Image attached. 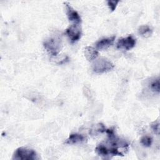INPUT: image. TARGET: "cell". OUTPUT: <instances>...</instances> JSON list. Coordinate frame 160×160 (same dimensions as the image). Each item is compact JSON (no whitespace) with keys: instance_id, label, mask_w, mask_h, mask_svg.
<instances>
[{"instance_id":"obj_1","label":"cell","mask_w":160,"mask_h":160,"mask_svg":"<svg viewBox=\"0 0 160 160\" xmlns=\"http://www.w3.org/2000/svg\"><path fill=\"white\" fill-rule=\"evenodd\" d=\"M114 65L111 61L105 58L95 59L92 65V69L96 73H104L111 71Z\"/></svg>"},{"instance_id":"obj_2","label":"cell","mask_w":160,"mask_h":160,"mask_svg":"<svg viewBox=\"0 0 160 160\" xmlns=\"http://www.w3.org/2000/svg\"><path fill=\"white\" fill-rule=\"evenodd\" d=\"M38 159L36 152L31 149L20 147L16 149L12 155L14 160H34Z\"/></svg>"},{"instance_id":"obj_3","label":"cell","mask_w":160,"mask_h":160,"mask_svg":"<svg viewBox=\"0 0 160 160\" xmlns=\"http://www.w3.org/2000/svg\"><path fill=\"white\" fill-rule=\"evenodd\" d=\"M43 46L49 54L55 56L61 49V39L56 38H49L44 41Z\"/></svg>"},{"instance_id":"obj_4","label":"cell","mask_w":160,"mask_h":160,"mask_svg":"<svg viewBox=\"0 0 160 160\" xmlns=\"http://www.w3.org/2000/svg\"><path fill=\"white\" fill-rule=\"evenodd\" d=\"M136 43V40L132 35H129L126 38H122L118 40L116 47L118 49H122L126 51L133 48Z\"/></svg>"},{"instance_id":"obj_5","label":"cell","mask_w":160,"mask_h":160,"mask_svg":"<svg viewBox=\"0 0 160 160\" xmlns=\"http://www.w3.org/2000/svg\"><path fill=\"white\" fill-rule=\"evenodd\" d=\"M66 33L71 42H75L81 38L82 31L78 24H72L66 29Z\"/></svg>"},{"instance_id":"obj_6","label":"cell","mask_w":160,"mask_h":160,"mask_svg":"<svg viewBox=\"0 0 160 160\" xmlns=\"http://www.w3.org/2000/svg\"><path fill=\"white\" fill-rule=\"evenodd\" d=\"M66 5V11L68 19L69 22L73 23V24H79L81 22V18L78 12L74 10L69 3L64 2Z\"/></svg>"},{"instance_id":"obj_7","label":"cell","mask_w":160,"mask_h":160,"mask_svg":"<svg viewBox=\"0 0 160 160\" xmlns=\"http://www.w3.org/2000/svg\"><path fill=\"white\" fill-rule=\"evenodd\" d=\"M115 38H116V37L114 36H111L109 38L101 39V40H99L98 41H97L96 42V44H95L96 48L100 50L106 49L113 44Z\"/></svg>"},{"instance_id":"obj_8","label":"cell","mask_w":160,"mask_h":160,"mask_svg":"<svg viewBox=\"0 0 160 160\" xmlns=\"http://www.w3.org/2000/svg\"><path fill=\"white\" fill-rule=\"evenodd\" d=\"M84 56L88 61H94L98 56V51L94 48L86 46L84 48Z\"/></svg>"},{"instance_id":"obj_9","label":"cell","mask_w":160,"mask_h":160,"mask_svg":"<svg viewBox=\"0 0 160 160\" xmlns=\"http://www.w3.org/2000/svg\"><path fill=\"white\" fill-rule=\"evenodd\" d=\"M85 140H86V138L82 134H78V133H72L69 135V136L66 139L65 142L69 144H73L82 142Z\"/></svg>"},{"instance_id":"obj_10","label":"cell","mask_w":160,"mask_h":160,"mask_svg":"<svg viewBox=\"0 0 160 160\" xmlns=\"http://www.w3.org/2000/svg\"><path fill=\"white\" fill-rule=\"evenodd\" d=\"M106 128L104 125L102 123H98L96 124L89 131V133L92 136H96L99 133H102L106 132Z\"/></svg>"},{"instance_id":"obj_11","label":"cell","mask_w":160,"mask_h":160,"mask_svg":"<svg viewBox=\"0 0 160 160\" xmlns=\"http://www.w3.org/2000/svg\"><path fill=\"white\" fill-rule=\"evenodd\" d=\"M138 33L142 37L148 38L152 34V29L148 25H142L139 28Z\"/></svg>"},{"instance_id":"obj_12","label":"cell","mask_w":160,"mask_h":160,"mask_svg":"<svg viewBox=\"0 0 160 160\" xmlns=\"http://www.w3.org/2000/svg\"><path fill=\"white\" fill-rule=\"evenodd\" d=\"M150 89L154 92H159V79L157 78L152 81L150 83Z\"/></svg>"},{"instance_id":"obj_13","label":"cell","mask_w":160,"mask_h":160,"mask_svg":"<svg viewBox=\"0 0 160 160\" xmlns=\"http://www.w3.org/2000/svg\"><path fill=\"white\" fill-rule=\"evenodd\" d=\"M140 142L144 146L149 147V146H151V145L152 144V139L150 136H143L141 138Z\"/></svg>"},{"instance_id":"obj_14","label":"cell","mask_w":160,"mask_h":160,"mask_svg":"<svg viewBox=\"0 0 160 160\" xmlns=\"http://www.w3.org/2000/svg\"><path fill=\"white\" fill-rule=\"evenodd\" d=\"M119 2V1H116V0H109L107 1L108 6H109L111 11H113L116 9V6Z\"/></svg>"},{"instance_id":"obj_15","label":"cell","mask_w":160,"mask_h":160,"mask_svg":"<svg viewBox=\"0 0 160 160\" xmlns=\"http://www.w3.org/2000/svg\"><path fill=\"white\" fill-rule=\"evenodd\" d=\"M151 127L152 129V131H154V133H156V134H159V122L158 121H154L151 124Z\"/></svg>"}]
</instances>
